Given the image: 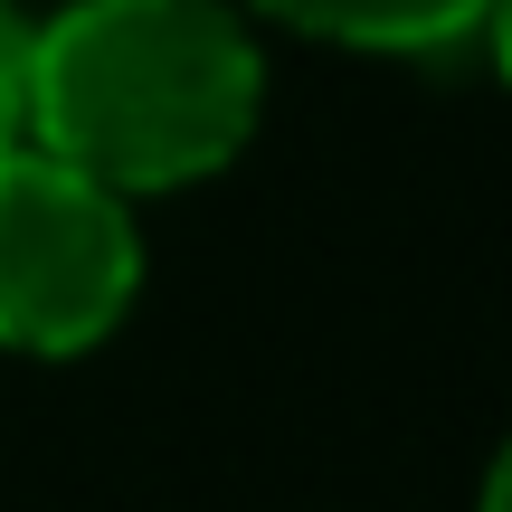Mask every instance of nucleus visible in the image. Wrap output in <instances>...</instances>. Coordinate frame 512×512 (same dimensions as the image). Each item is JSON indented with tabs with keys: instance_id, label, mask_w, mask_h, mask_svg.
I'll use <instances>...</instances> for the list:
<instances>
[{
	"instance_id": "obj_1",
	"label": "nucleus",
	"mask_w": 512,
	"mask_h": 512,
	"mask_svg": "<svg viewBox=\"0 0 512 512\" xmlns=\"http://www.w3.org/2000/svg\"><path fill=\"white\" fill-rule=\"evenodd\" d=\"M266 105V57L228 0H67L29 29L19 143L105 190H190L228 171Z\"/></svg>"
},
{
	"instance_id": "obj_2",
	"label": "nucleus",
	"mask_w": 512,
	"mask_h": 512,
	"mask_svg": "<svg viewBox=\"0 0 512 512\" xmlns=\"http://www.w3.org/2000/svg\"><path fill=\"white\" fill-rule=\"evenodd\" d=\"M143 238L124 190L86 181L38 143L0 152V351L76 361L133 313Z\"/></svg>"
},
{
	"instance_id": "obj_3",
	"label": "nucleus",
	"mask_w": 512,
	"mask_h": 512,
	"mask_svg": "<svg viewBox=\"0 0 512 512\" xmlns=\"http://www.w3.org/2000/svg\"><path fill=\"white\" fill-rule=\"evenodd\" d=\"M256 10L361 57H446L484 29L494 0H256Z\"/></svg>"
},
{
	"instance_id": "obj_4",
	"label": "nucleus",
	"mask_w": 512,
	"mask_h": 512,
	"mask_svg": "<svg viewBox=\"0 0 512 512\" xmlns=\"http://www.w3.org/2000/svg\"><path fill=\"white\" fill-rule=\"evenodd\" d=\"M19 95H29V19L0 0V152L19 143Z\"/></svg>"
},
{
	"instance_id": "obj_5",
	"label": "nucleus",
	"mask_w": 512,
	"mask_h": 512,
	"mask_svg": "<svg viewBox=\"0 0 512 512\" xmlns=\"http://www.w3.org/2000/svg\"><path fill=\"white\" fill-rule=\"evenodd\" d=\"M484 29H494V67H503V86H512V0L484 10Z\"/></svg>"
},
{
	"instance_id": "obj_6",
	"label": "nucleus",
	"mask_w": 512,
	"mask_h": 512,
	"mask_svg": "<svg viewBox=\"0 0 512 512\" xmlns=\"http://www.w3.org/2000/svg\"><path fill=\"white\" fill-rule=\"evenodd\" d=\"M484 512H512V446L494 456V475H484Z\"/></svg>"
}]
</instances>
